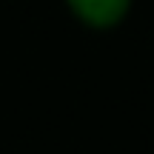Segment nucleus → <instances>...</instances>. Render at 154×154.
Here are the masks:
<instances>
[{
	"label": "nucleus",
	"instance_id": "nucleus-1",
	"mask_svg": "<svg viewBox=\"0 0 154 154\" xmlns=\"http://www.w3.org/2000/svg\"><path fill=\"white\" fill-rule=\"evenodd\" d=\"M69 17L88 32H114L128 20L134 0H63Z\"/></svg>",
	"mask_w": 154,
	"mask_h": 154
}]
</instances>
